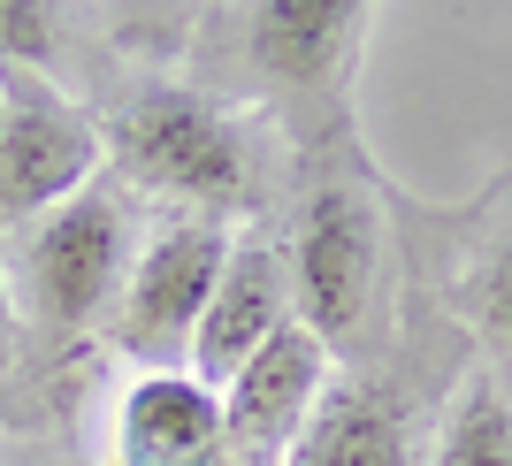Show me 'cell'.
<instances>
[{
  "label": "cell",
  "mask_w": 512,
  "mask_h": 466,
  "mask_svg": "<svg viewBox=\"0 0 512 466\" xmlns=\"http://www.w3.org/2000/svg\"><path fill=\"white\" fill-rule=\"evenodd\" d=\"M130 207L123 191L85 184L77 199H62L54 214L31 222V245H23V298L39 314L46 337H85L115 314V291L130 276Z\"/></svg>",
  "instance_id": "obj_2"
},
{
  "label": "cell",
  "mask_w": 512,
  "mask_h": 466,
  "mask_svg": "<svg viewBox=\"0 0 512 466\" xmlns=\"http://www.w3.org/2000/svg\"><path fill=\"white\" fill-rule=\"evenodd\" d=\"M467 298H474V321L512 352V222H505V237L490 245V260H482V276H474Z\"/></svg>",
  "instance_id": "obj_13"
},
{
  "label": "cell",
  "mask_w": 512,
  "mask_h": 466,
  "mask_svg": "<svg viewBox=\"0 0 512 466\" xmlns=\"http://www.w3.org/2000/svg\"><path fill=\"white\" fill-rule=\"evenodd\" d=\"M375 276H383L375 199H367L360 184H344V176L314 184L306 207H299V237H291V306H299V321L329 352L360 337Z\"/></svg>",
  "instance_id": "obj_5"
},
{
  "label": "cell",
  "mask_w": 512,
  "mask_h": 466,
  "mask_svg": "<svg viewBox=\"0 0 512 466\" xmlns=\"http://www.w3.org/2000/svg\"><path fill=\"white\" fill-rule=\"evenodd\" d=\"M54 46H62V31H54L46 0H0V69H39L46 77Z\"/></svg>",
  "instance_id": "obj_12"
},
{
  "label": "cell",
  "mask_w": 512,
  "mask_h": 466,
  "mask_svg": "<svg viewBox=\"0 0 512 466\" xmlns=\"http://www.w3.org/2000/svg\"><path fill=\"white\" fill-rule=\"evenodd\" d=\"M329 367L337 352L306 329V321H283L276 337L260 344L253 360L222 382V428H230V459L276 466L291 451L306 421H314L321 390H329Z\"/></svg>",
  "instance_id": "obj_6"
},
{
  "label": "cell",
  "mask_w": 512,
  "mask_h": 466,
  "mask_svg": "<svg viewBox=\"0 0 512 466\" xmlns=\"http://www.w3.org/2000/svg\"><path fill=\"white\" fill-rule=\"evenodd\" d=\"M283 321H299V306H291V268H283L268 245H230L222 283H214L207 314H199V329H192L184 367H192L207 390H222Z\"/></svg>",
  "instance_id": "obj_8"
},
{
  "label": "cell",
  "mask_w": 512,
  "mask_h": 466,
  "mask_svg": "<svg viewBox=\"0 0 512 466\" xmlns=\"http://www.w3.org/2000/svg\"><path fill=\"white\" fill-rule=\"evenodd\" d=\"M436 466H512V398L490 375H467L444 405Z\"/></svg>",
  "instance_id": "obj_11"
},
{
  "label": "cell",
  "mask_w": 512,
  "mask_h": 466,
  "mask_svg": "<svg viewBox=\"0 0 512 466\" xmlns=\"http://www.w3.org/2000/svg\"><path fill=\"white\" fill-rule=\"evenodd\" d=\"M8 360H16V283L0 268V375H8Z\"/></svg>",
  "instance_id": "obj_14"
},
{
  "label": "cell",
  "mask_w": 512,
  "mask_h": 466,
  "mask_svg": "<svg viewBox=\"0 0 512 466\" xmlns=\"http://www.w3.org/2000/svg\"><path fill=\"white\" fill-rule=\"evenodd\" d=\"M367 8L375 0H245L237 46H245V62L268 85L314 92L352 62V46L367 31Z\"/></svg>",
  "instance_id": "obj_9"
},
{
  "label": "cell",
  "mask_w": 512,
  "mask_h": 466,
  "mask_svg": "<svg viewBox=\"0 0 512 466\" xmlns=\"http://www.w3.org/2000/svg\"><path fill=\"white\" fill-rule=\"evenodd\" d=\"M222 260H230V230L207 214H176L169 230H153L130 253V276L115 291V314H107L115 352L138 367H184L192 329L222 283Z\"/></svg>",
  "instance_id": "obj_3"
},
{
  "label": "cell",
  "mask_w": 512,
  "mask_h": 466,
  "mask_svg": "<svg viewBox=\"0 0 512 466\" xmlns=\"http://www.w3.org/2000/svg\"><path fill=\"white\" fill-rule=\"evenodd\" d=\"M0 107H8V100H0Z\"/></svg>",
  "instance_id": "obj_15"
},
{
  "label": "cell",
  "mask_w": 512,
  "mask_h": 466,
  "mask_svg": "<svg viewBox=\"0 0 512 466\" xmlns=\"http://www.w3.org/2000/svg\"><path fill=\"white\" fill-rule=\"evenodd\" d=\"M0 222H39L100 184L107 130L39 69H0Z\"/></svg>",
  "instance_id": "obj_4"
},
{
  "label": "cell",
  "mask_w": 512,
  "mask_h": 466,
  "mask_svg": "<svg viewBox=\"0 0 512 466\" xmlns=\"http://www.w3.org/2000/svg\"><path fill=\"white\" fill-rule=\"evenodd\" d=\"M107 146H115V161L146 191L184 199L207 222H222L230 207L253 199V153H245L237 115L192 85H138L115 107Z\"/></svg>",
  "instance_id": "obj_1"
},
{
  "label": "cell",
  "mask_w": 512,
  "mask_h": 466,
  "mask_svg": "<svg viewBox=\"0 0 512 466\" xmlns=\"http://www.w3.org/2000/svg\"><path fill=\"white\" fill-rule=\"evenodd\" d=\"M107 466H230L222 390L192 367H138L107 405Z\"/></svg>",
  "instance_id": "obj_7"
},
{
  "label": "cell",
  "mask_w": 512,
  "mask_h": 466,
  "mask_svg": "<svg viewBox=\"0 0 512 466\" xmlns=\"http://www.w3.org/2000/svg\"><path fill=\"white\" fill-rule=\"evenodd\" d=\"M276 466H413L406 413L375 382H329L314 421L291 436V451Z\"/></svg>",
  "instance_id": "obj_10"
}]
</instances>
